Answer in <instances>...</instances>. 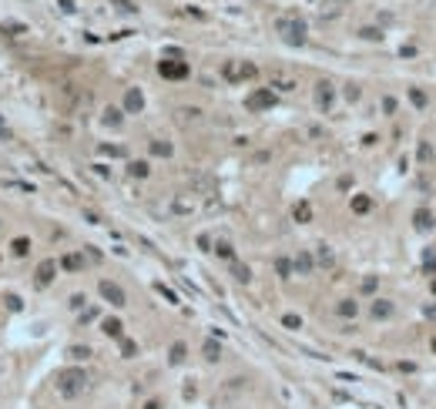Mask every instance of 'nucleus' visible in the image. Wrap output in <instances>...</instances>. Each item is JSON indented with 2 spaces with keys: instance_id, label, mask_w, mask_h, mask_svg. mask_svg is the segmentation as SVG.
Returning a JSON list of instances; mask_svg holds the SVG:
<instances>
[{
  "instance_id": "obj_2",
  "label": "nucleus",
  "mask_w": 436,
  "mask_h": 409,
  "mask_svg": "<svg viewBox=\"0 0 436 409\" xmlns=\"http://www.w3.org/2000/svg\"><path fill=\"white\" fill-rule=\"evenodd\" d=\"M393 312H396V305H393L389 298H376V302L369 305V316L373 319H389Z\"/></svg>"
},
{
  "instance_id": "obj_7",
  "label": "nucleus",
  "mask_w": 436,
  "mask_h": 409,
  "mask_svg": "<svg viewBox=\"0 0 436 409\" xmlns=\"http://www.w3.org/2000/svg\"><path fill=\"white\" fill-rule=\"evenodd\" d=\"M161 74L165 77H185L188 74V64H171V60H165L161 64Z\"/></svg>"
},
{
  "instance_id": "obj_11",
  "label": "nucleus",
  "mask_w": 436,
  "mask_h": 409,
  "mask_svg": "<svg viewBox=\"0 0 436 409\" xmlns=\"http://www.w3.org/2000/svg\"><path fill=\"white\" fill-rule=\"evenodd\" d=\"M382 111H386V114H396V97H382Z\"/></svg>"
},
{
  "instance_id": "obj_8",
  "label": "nucleus",
  "mask_w": 436,
  "mask_h": 409,
  "mask_svg": "<svg viewBox=\"0 0 436 409\" xmlns=\"http://www.w3.org/2000/svg\"><path fill=\"white\" fill-rule=\"evenodd\" d=\"M272 104H275V97L268 91H259L255 97H248V108H272Z\"/></svg>"
},
{
  "instance_id": "obj_6",
  "label": "nucleus",
  "mask_w": 436,
  "mask_h": 409,
  "mask_svg": "<svg viewBox=\"0 0 436 409\" xmlns=\"http://www.w3.org/2000/svg\"><path fill=\"white\" fill-rule=\"evenodd\" d=\"M124 108H128L131 114H138L141 108H145V97H141V91H138V88H131V91L124 94Z\"/></svg>"
},
{
  "instance_id": "obj_15",
  "label": "nucleus",
  "mask_w": 436,
  "mask_h": 409,
  "mask_svg": "<svg viewBox=\"0 0 436 409\" xmlns=\"http://www.w3.org/2000/svg\"><path fill=\"white\" fill-rule=\"evenodd\" d=\"M131 175H138V178H145V175H148V165H141V161H134V165H131Z\"/></svg>"
},
{
  "instance_id": "obj_17",
  "label": "nucleus",
  "mask_w": 436,
  "mask_h": 409,
  "mask_svg": "<svg viewBox=\"0 0 436 409\" xmlns=\"http://www.w3.org/2000/svg\"><path fill=\"white\" fill-rule=\"evenodd\" d=\"M433 158V151H430V145H419V161H430Z\"/></svg>"
},
{
  "instance_id": "obj_16",
  "label": "nucleus",
  "mask_w": 436,
  "mask_h": 409,
  "mask_svg": "<svg viewBox=\"0 0 436 409\" xmlns=\"http://www.w3.org/2000/svg\"><path fill=\"white\" fill-rule=\"evenodd\" d=\"M339 312H342V316H356V302H342Z\"/></svg>"
},
{
  "instance_id": "obj_3",
  "label": "nucleus",
  "mask_w": 436,
  "mask_h": 409,
  "mask_svg": "<svg viewBox=\"0 0 436 409\" xmlns=\"http://www.w3.org/2000/svg\"><path fill=\"white\" fill-rule=\"evenodd\" d=\"M413 225H416V232H433V225H436L433 211L430 208H419L416 215H413Z\"/></svg>"
},
{
  "instance_id": "obj_5",
  "label": "nucleus",
  "mask_w": 436,
  "mask_h": 409,
  "mask_svg": "<svg viewBox=\"0 0 436 409\" xmlns=\"http://www.w3.org/2000/svg\"><path fill=\"white\" fill-rule=\"evenodd\" d=\"M101 295L108 298V302H114V305H124V292L114 282H101Z\"/></svg>"
},
{
  "instance_id": "obj_9",
  "label": "nucleus",
  "mask_w": 436,
  "mask_h": 409,
  "mask_svg": "<svg viewBox=\"0 0 436 409\" xmlns=\"http://www.w3.org/2000/svg\"><path fill=\"white\" fill-rule=\"evenodd\" d=\"M369 208H373V202H369V198H366V195H356V198H352V211H369Z\"/></svg>"
},
{
  "instance_id": "obj_19",
  "label": "nucleus",
  "mask_w": 436,
  "mask_h": 409,
  "mask_svg": "<svg viewBox=\"0 0 436 409\" xmlns=\"http://www.w3.org/2000/svg\"><path fill=\"white\" fill-rule=\"evenodd\" d=\"M299 268H302V272H309V268H312V262H309V255H299Z\"/></svg>"
},
{
  "instance_id": "obj_12",
  "label": "nucleus",
  "mask_w": 436,
  "mask_h": 409,
  "mask_svg": "<svg viewBox=\"0 0 436 409\" xmlns=\"http://www.w3.org/2000/svg\"><path fill=\"white\" fill-rule=\"evenodd\" d=\"M359 34H362V37H369V40H379V37H382V34L376 30V27H362Z\"/></svg>"
},
{
  "instance_id": "obj_18",
  "label": "nucleus",
  "mask_w": 436,
  "mask_h": 409,
  "mask_svg": "<svg viewBox=\"0 0 436 409\" xmlns=\"http://www.w3.org/2000/svg\"><path fill=\"white\" fill-rule=\"evenodd\" d=\"M151 151H154V154H171V148H168V145H161V141L151 145Z\"/></svg>"
},
{
  "instance_id": "obj_10",
  "label": "nucleus",
  "mask_w": 436,
  "mask_h": 409,
  "mask_svg": "<svg viewBox=\"0 0 436 409\" xmlns=\"http://www.w3.org/2000/svg\"><path fill=\"white\" fill-rule=\"evenodd\" d=\"M409 97H413V104H416V108H426V94H423V91H416V88H413V91H409Z\"/></svg>"
},
{
  "instance_id": "obj_13",
  "label": "nucleus",
  "mask_w": 436,
  "mask_h": 409,
  "mask_svg": "<svg viewBox=\"0 0 436 409\" xmlns=\"http://www.w3.org/2000/svg\"><path fill=\"white\" fill-rule=\"evenodd\" d=\"M295 218L299 222H309V204H295Z\"/></svg>"
},
{
  "instance_id": "obj_1",
  "label": "nucleus",
  "mask_w": 436,
  "mask_h": 409,
  "mask_svg": "<svg viewBox=\"0 0 436 409\" xmlns=\"http://www.w3.org/2000/svg\"><path fill=\"white\" fill-rule=\"evenodd\" d=\"M279 34L289 44H305V24L299 17H282L279 20Z\"/></svg>"
},
{
  "instance_id": "obj_14",
  "label": "nucleus",
  "mask_w": 436,
  "mask_h": 409,
  "mask_svg": "<svg viewBox=\"0 0 436 409\" xmlns=\"http://www.w3.org/2000/svg\"><path fill=\"white\" fill-rule=\"evenodd\" d=\"M235 279H238V282H248V279H252V275H248V268H245V265H235Z\"/></svg>"
},
{
  "instance_id": "obj_4",
  "label": "nucleus",
  "mask_w": 436,
  "mask_h": 409,
  "mask_svg": "<svg viewBox=\"0 0 436 409\" xmlns=\"http://www.w3.org/2000/svg\"><path fill=\"white\" fill-rule=\"evenodd\" d=\"M332 97H336V91H332V84H319V88H316V101H319V108H322V111H329V108H332Z\"/></svg>"
}]
</instances>
